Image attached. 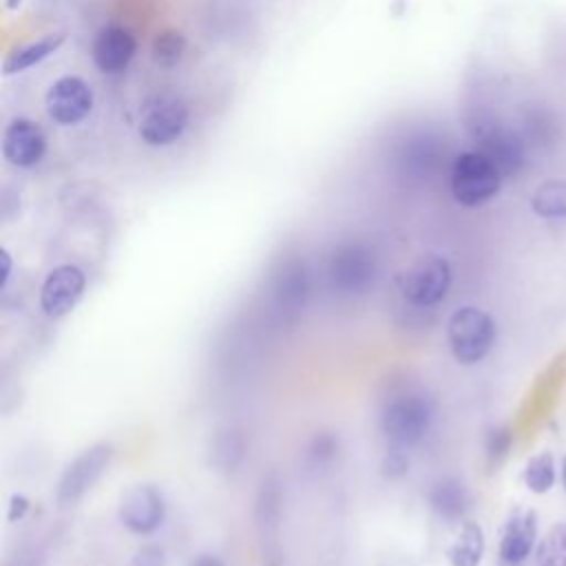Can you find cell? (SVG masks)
<instances>
[{
    "label": "cell",
    "mask_w": 566,
    "mask_h": 566,
    "mask_svg": "<svg viewBox=\"0 0 566 566\" xmlns=\"http://www.w3.org/2000/svg\"><path fill=\"white\" fill-rule=\"evenodd\" d=\"M502 179V172L486 155L480 150H467L453 159L449 184L451 195L460 206L478 208L497 195Z\"/></svg>",
    "instance_id": "cell-1"
},
{
    "label": "cell",
    "mask_w": 566,
    "mask_h": 566,
    "mask_svg": "<svg viewBox=\"0 0 566 566\" xmlns=\"http://www.w3.org/2000/svg\"><path fill=\"white\" fill-rule=\"evenodd\" d=\"M447 338L453 358L462 365H473L491 352L495 340V323L484 310L464 305L449 316Z\"/></svg>",
    "instance_id": "cell-2"
},
{
    "label": "cell",
    "mask_w": 566,
    "mask_h": 566,
    "mask_svg": "<svg viewBox=\"0 0 566 566\" xmlns=\"http://www.w3.org/2000/svg\"><path fill=\"white\" fill-rule=\"evenodd\" d=\"M431 420L433 407L429 398L420 394H407L387 402L380 427L385 438L396 447H411L427 436Z\"/></svg>",
    "instance_id": "cell-3"
},
{
    "label": "cell",
    "mask_w": 566,
    "mask_h": 566,
    "mask_svg": "<svg viewBox=\"0 0 566 566\" xmlns=\"http://www.w3.org/2000/svg\"><path fill=\"white\" fill-rule=\"evenodd\" d=\"M188 119L190 113L184 99L175 95H157L144 106L137 130L148 146H170L184 135Z\"/></svg>",
    "instance_id": "cell-4"
},
{
    "label": "cell",
    "mask_w": 566,
    "mask_h": 566,
    "mask_svg": "<svg viewBox=\"0 0 566 566\" xmlns=\"http://www.w3.org/2000/svg\"><path fill=\"white\" fill-rule=\"evenodd\" d=\"M451 285V265L444 256L424 254L409 265L402 276V294L420 307L440 303Z\"/></svg>",
    "instance_id": "cell-5"
},
{
    "label": "cell",
    "mask_w": 566,
    "mask_h": 566,
    "mask_svg": "<svg viewBox=\"0 0 566 566\" xmlns=\"http://www.w3.org/2000/svg\"><path fill=\"white\" fill-rule=\"evenodd\" d=\"M329 285L340 294H363L374 285L376 259L363 245L338 248L327 265Z\"/></svg>",
    "instance_id": "cell-6"
},
{
    "label": "cell",
    "mask_w": 566,
    "mask_h": 566,
    "mask_svg": "<svg viewBox=\"0 0 566 566\" xmlns=\"http://www.w3.org/2000/svg\"><path fill=\"white\" fill-rule=\"evenodd\" d=\"M49 117L60 126L80 124L93 111V88L77 75L55 80L44 97Z\"/></svg>",
    "instance_id": "cell-7"
},
{
    "label": "cell",
    "mask_w": 566,
    "mask_h": 566,
    "mask_svg": "<svg viewBox=\"0 0 566 566\" xmlns=\"http://www.w3.org/2000/svg\"><path fill=\"white\" fill-rule=\"evenodd\" d=\"M113 458L111 444H95L82 451L62 473L57 484V502L62 506L75 504L108 469Z\"/></svg>",
    "instance_id": "cell-8"
},
{
    "label": "cell",
    "mask_w": 566,
    "mask_h": 566,
    "mask_svg": "<svg viewBox=\"0 0 566 566\" xmlns=\"http://www.w3.org/2000/svg\"><path fill=\"white\" fill-rule=\"evenodd\" d=\"M46 153L42 126L27 117H13L2 133V157L15 168H33Z\"/></svg>",
    "instance_id": "cell-9"
},
{
    "label": "cell",
    "mask_w": 566,
    "mask_h": 566,
    "mask_svg": "<svg viewBox=\"0 0 566 566\" xmlns=\"http://www.w3.org/2000/svg\"><path fill=\"white\" fill-rule=\"evenodd\" d=\"M164 497L150 484L130 486L119 502V520L122 524L137 535H148L157 531L164 522Z\"/></svg>",
    "instance_id": "cell-10"
},
{
    "label": "cell",
    "mask_w": 566,
    "mask_h": 566,
    "mask_svg": "<svg viewBox=\"0 0 566 566\" xmlns=\"http://www.w3.org/2000/svg\"><path fill=\"white\" fill-rule=\"evenodd\" d=\"M86 276L77 265H57L49 272L40 290V305L46 316L60 318L69 314L84 294Z\"/></svg>",
    "instance_id": "cell-11"
},
{
    "label": "cell",
    "mask_w": 566,
    "mask_h": 566,
    "mask_svg": "<svg viewBox=\"0 0 566 566\" xmlns=\"http://www.w3.org/2000/svg\"><path fill=\"white\" fill-rule=\"evenodd\" d=\"M137 53V40L135 33L122 24H106L97 31L93 40V62L97 71L106 75H115L128 69Z\"/></svg>",
    "instance_id": "cell-12"
},
{
    "label": "cell",
    "mask_w": 566,
    "mask_h": 566,
    "mask_svg": "<svg viewBox=\"0 0 566 566\" xmlns=\"http://www.w3.org/2000/svg\"><path fill=\"white\" fill-rule=\"evenodd\" d=\"M478 150L486 155L495 168L502 172V177H513L524 168L526 161V148L522 137L502 126H491L480 135Z\"/></svg>",
    "instance_id": "cell-13"
},
{
    "label": "cell",
    "mask_w": 566,
    "mask_h": 566,
    "mask_svg": "<svg viewBox=\"0 0 566 566\" xmlns=\"http://www.w3.org/2000/svg\"><path fill=\"white\" fill-rule=\"evenodd\" d=\"M537 542V515L531 509L513 511L500 533V557L515 566L522 564L535 548Z\"/></svg>",
    "instance_id": "cell-14"
},
{
    "label": "cell",
    "mask_w": 566,
    "mask_h": 566,
    "mask_svg": "<svg viewBox=\"0 0 566 566\" xmlns=\"http://www.w3.org/2000/svg\"><path fill=\"white\" fill-rule=\"evenodd\" d=\"M64 33H49L42 35L29 44H22L18 49H13L4 60H2V73L4 75H13V73H22L35 64H40L42 60H46L49 55H53L62 44H64Z\"/></svg>",
    "instance_id": "cell-15"
},
{
    "label": "cell",
    "mask_w": 566,
    "mask_h": 566,
    "mask_svg": "<svg viewBox=\"0 0 566 566\" xmlns=\"http://www.w3.org/2000/svg\"><path fill=\"white\" fill-rule=\"evenodd\" d=\"M484 555V533L480 524L464 522L455 542L447 548L451 566H480Z\"/></svg>",
    "instance_id": "cell-16"
},
{
    "label": "cell",
    "mask_w": 566,
    "mask_h": 566,
    "mask_svg": "<svg viewBox=\"0 0 566 566\" xmlns=\"http://www.w3.org/2000/svg\"><path fill=\"white\" fill-rule=\"evenodd\" d=\"M531 208L542 219H566V179L544 181L533 192Z\"/></svg>",
    "instance_id": "cell-17"
},
{
    "label": "cell",
    "mask_w": 566,
    "mask_h": 566,
    "mask_svg": "<svg viewBox=\"0 0 566 566\" xmlns=\"http://www.w3.org/2000/svg\"><path fill=\"white\" fill-rule=\"evenodd\" d=\"M431 506L433 511L444 517V520H455L464 513L467 509V491L464 486L453 480V478H447L442 482H438L431 491Z\"/></svg>",
    "instance_id": "cell-18"
},
{
    "label": "cell",
    "mask_w": 566,
    "mask_h": 566,
    "mask_svg": "<svg viewBox=\"0 0 566 566\" xmlns=\"http://www.w3.org/2000/svg\"><path fill=\"white\" fill-rule=\"evenodd\" d=\"M276 298L283 312H298L305 305L307 298V276L303 268L292 265L285 270V274L276 283Z\"/></svg>",
    "instance_id": "cell-19"
},
{
    "label": "cell",
    "mask_w": 566,
    "mask_h": 566,
    "mask_svg": "<svg viewBox=\"0 0 566 566\" xmlns=\"http://www.w3.org/2000/svg\"><path fill=\"white\" fill-rule=\"evenodd\" d=\"M557 480V469H555V458L548 451L535 453L526 467H524V484L531 493L542 495L548 493L555 486Z\"/></svg>",
    "instance_id": "cell-20"
},
{
    "label": "cell",
    "mask_w": 566,
    "mask_h": 566,
    "mask_svg": "<svg viewBox=\"0 0 566 566\" xmlns=\"http://www.w3.org/2000/svg\"><path fill=\"white\" fill-rule=\"evenodd\" d=\"M184 51H186V38L181 31L161 29L155 33L150 53L159 66H175L181 60Z\"/></svg>",
    "instance_id": "cell-21"
},
{
    "label": "cell",
    "mask_w": 566,
    "mask_h": 566,
    "mask_svg": "<svg viewBox=\"0 0 566 566\" xmlns=\"http://www.w3.org/2000/svg\"><path fill=\"white\" fill-rule=\"evenodd\" d=\"M537 566H566V522L548 528L535 551Z\"/></svg>",
    "instance_id": "cell-22"
},
{
    "label": "cell",
    "mask_w": 566,
    "mask_h": 566,
    "mask_svg": "<svg viewBox=\"0 0 566 566\" xmlns=\"http://www.w3.org/2000/svg\"><path fill=\"white\" fill-rule=\"evenodd\" d=\"M130 566H166V553L155 544H146L137 548V553L130 559Z\"/></svg>",
    "instance_id": "cell-23"
},
{
    "label": "cell",
    "mask_w": 566,
    "mask_h": 566,
    "mask_svg": "<svg viewBox=\"0 0 566 566\" xmlns=\"http://www.w3.org/2000/svg\"><path fill=\"white\" fill-rule=\"evenodd\" d=\"M27 509H29L27 497H22V495H13V497H11V506H9V520H11V522L20 520V517L24 515V511H27Z\"/></svg>",
    "instance_id": "cell-24"
},
{
    "label": "cell",
    "mask_w": 566,
    "mask_h": 566,
    "mask_svg": "<svg viewBox=\"0 0 566 566\" xmlns=\"http://www.w3.org/2000/svg\"><path fill=\"white\" fill-rule=\"evenodd\" d=\"M190 566H226V564L214 555H199Z\"/></svg>",
    "instance_id": "cell-25"
},
{
    "label": "cell",
    "mask_w": 566,
    "mask_h": 566,
    "mask_svg": "<svg viewBox=\"0 0 566 566\" xmlns=\"http://www.w3.org/2000/svg\"><path fill=\"white\" fill-rule=\"evenodd\" d=\"M2 287L7 285V281H9V276H11V256H9V252L7 250H2Z\"/></svg>",
    "instance_id": "cell-26"
},
{
    "label": "cell",
    "mask_w": 566,
    "mask_h": 566,
    "mask_svg": "<svg viewBox=\"0 0 566 566\" xmlns=\"http://www.w3.org/2000/svg\"><path fill=\"white\" fill-rule=\"evenodd\" d=\"M559 478H562V486H564V491H566V455H564V460H562V471H559Z\"/></svg>",
    "instance_id": "cell-27"
},
{
    "label": "cell",
    "mask_w": 566,
    "mask_h": 566,
    "mask_svg": "<svg viewBox=\"0 0 566 566\" xmlns=\"http://www.w3.org/2000/svg\"><path fill=\"white\" fill-rule=\"evenodd\" d=\"M22 4V0H7V7L9 9H15V7H20Z\"/></svg>",
    "instance_id": "cell-28"
}]
</instances>
